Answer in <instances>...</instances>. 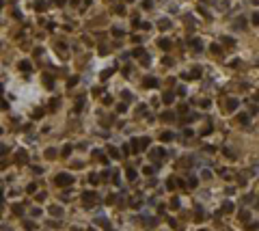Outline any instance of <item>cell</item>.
I'll list each match as a JSON object with an SVG mask.
<instances>
[{
    "label": "cell",
    "mask_w": 259,
    "mask_h": 231,
    "mask_svg": "<svg viewBox=\"0 0 259 231\" xmlns=\"http://www.w3.org/2000/svg\"><path fill=\"white\" fill-rule=\"evenodd\" d=\"M80 2H82V0H71V4H74V7H78Z\"/></svg>",
    "instance_id": "obj_44"
},
{
    "label": "cell",
    "mask_w": 259,
    "mask_h": 231,
    "mask_svg": "<svg viewBox=\"0 0 259 231\" xmlns=\"http://www.w3.org/2000/svg\"><path fill=\"white\" fill-rule=\"evenodd\" d=\"M110 74H112V71H110V69H106V71H102V80H106V78H108Z\"/></svg>",
    "instance_id": "obj_33"
},
{
    "label": "cell",
    "mask_w": 259,
    "mask_h": 231,
    "mask_svg": "<svg viewBox=\"0 0 259 231\" xmlns=\"http://www.w3.org/2000/svg\"><path fill=\"white\" fill-rule=\"evenodd\" d=\"M162 119H164V121H173V119H175V114H173V112H164V114H162Z\"/></svg>",
    "instance_id": "obj_20"
},
{
    "label": "cell",
    "mask_w": 259,
    "mask_h": 231,
    "mask_svg": "<svg viewBox=\"0 0 259 231\" xmlns=\"http://www.w3.org/2000/svg\"><path fill=\"white\" fill-rule=\"evenodd\" d=\"M153 171H156V169H153V166H145V175H151Z\"/></svg>",
    "instance_id": "obj_37"
},
{
    "label": "cell",
    "mask_w": 259,
    "mask_h": 231,
    "mask_svg": "<svg viewBox=\"0 0 259 231\" xmlns=\"http://www.w3.org/2000/svg\"><path fill=\"white\" fill-rule=\"evenodd\" d=\"M253 24L259 26V13H253Z\"/></svg>",
    "instance_id": "obj_31"
},
{
    "label": "cell",
    "mask_w": 259,
    "mask_h": 231,
    "mask_svg": "<svg viewBox=\"0 0 259 231\" xmlns=\"http://www.w3.org/2000/svg\"><path fill=\"white\" fill-rule=\"evenodd\" d=\"M58 106H60V100H58V97H54V100L50 102V108H52V110H56Z\"/></svg>",
    "instance_id": "obj_15"
},
{
    "label": "cell",
    "mask_w": 259,
    "mask_h": 231,
    "mask_svg": "<svg viewBox=\"0 0 259 231\" xmlns=\"http://www.w3.org/2000/svg\"><path fill=\"white\" fill-rule=\"evenodd\" d=\"M0 199H2V190H0Z\"/></svg>",
    "instance_id": "obj_47"
},
{
    "label": "cell",
    "mask_w": 259,
    "mask_h": 231,
    "mask_svg": "<svg viewBox=\"0 0 259 231\" xmlns=\"http://www.w3.org/2000/svg\"><path fill=\"white\" fill-rule=\"evenodd\" d=\"M125 110H128V106H125V104H119V106H117V112H125Z\"/></svg>",
    "instance_id": "obj_28"
},
{
    "label": "cell",
    "mask_w": 259,
    "mask_h": 231,
    "mask_svg": "<svg viewBox=\"0 0 259 231\" xmlns=\"http://www.w3.org/2000/svg\"><path fill=\"white\" fill-rule=\"evenodd\" d=\"M46 158H56V149H48L46 151Z\"/></svg>",
    "instance_id": "obj_26"
},
{
    "label": "cell",
    "mask_w": 259,
    "mask_h": 231,
    "mask_svg": "<svg viewBox=\"0 0 259 231\" xmlns=\"http://www.w3.org/2000/svg\"><path fill=\"white\" fill-rule=\"evenodd\" d=\"M248 108H251V114H255V112H257V106H255V104H248Z\"/></svg>",
    "instance_id": "obj_41"
},
{
    "label": "cell",
    "mask_w": 259,
    "mask_h": 231,
    "mask_svg": "<svg viewBox=\"0 0 259 231\" xmlns=\"http://www.w3.org/2000/svg\"><path fill=\"white\" fill-rule=\"evenodd\" d=\"M162 65H166V67H171V65H173V60H171V58H162Z\"/></svg>",
    "instance_id": "obj_34"
},
{
    "label": "cell",
    "mask_w": 259,
    "mask_h": 231,
    "mask_svg": "<svg viewBox=\"0 0 259 231\" xmlns=\"http://www.w3.org/2000/svg\"><path fill=\"white\" fill-rule=\"evenodd\" d=\"M171 207H173V210H177V207H179V201L173 199V201H171Z\"/></svg>",
    "instance_id": "obj_32"
},
{
    "label": "cell",
    "mask_w": 259,
    "mask_h": 231,
    "mask_svg": "<svg viewBox=\"0 0 259 231\" xmlns=\"http://www.w3.org/2000/svg\"><path fill=\"white\" fill-rule=\"evenodd\" d=\"M223 212H233V203H225V205H223Z\"/></svg>",
    "instance_id": "obj_21"
},
{
    "label": "cell",
    "mask_w": 259,
    "mask_h": 231,
    "mask_svg": "<svg viewBox=\"0 0 259 231\" xmlns=\"http://www.w3.org/2000/svg\"><path fill=\"white\" fill-rule=\"evenodd\" d=\"M9 151V147H4V145H0V156H4V153Z\"/></svg>",
    "instance_id": "obj_39"
},
{
    "label": "cell",
    "mask_w": 259,
    "mask_h": 231,
    "mask_svg": "<svg viewBox=\"0 0 259 231\" xmlns=\"http://www.w3.org/2000/svg\"><path fill=\"white\" fill-rule=\"evenodd\" d=\"M108 231H112V229H108Z\"/></svg>",
    "instance_id": "obj_49"
},
{
    "label": "cell",
    "mask_w": 259,
    "mask_h": 231,
    "mask_svg": "<svg viewBox=\"0 0 259 231\" xmlns=\"http://www.w3.org/2000/svg\"><path fill=\"white\" fill-rule=\"evenodd\" d=\"M212 52H214V54H218V56H223V50H220V46H216V43L212 46Z\"/></svg>",
    "instance_id": "obj_19"
},
{
    "label": "cell",
    "mask_w": 259,
    "mask_h": 231,
    "mask_svg": "<svg viewBox=\"0 0 259 231\" xmlns=\"http://www.w3.org/2000/svg\"><path fill=\"white\" fill-rule=\"evenodd\" d=\"M227 108H229L231 112H233L235 108H238V100H229V102H227Z\"/></svg>",
    "instance_id": "obj_12"
},
{
    "label": "cell",
    "mask_w": 259,
    "mask_h": 231,
    "mask_svg": "<svg viewBox=\"0 0 259 231\" xmlns=\"http://www.w3.org/2000/svg\"><path fill=\"white\" fill-rule=\"evenodd\" d=\"M162 102H164V104H171V102H173V95H171V93H166V95L162 97Z\"/></svg>",
    "instance_id": "obj_25"
},
{
    "label": "cell",
    "mask_w": 259,
    "mask_h": 231,
    "mask_svg": "<svg viewBox=\"0 0 259 231\" xmlns=\"http://www.w3.org/2000/svg\"><path fill=\"white\" fill-rule=\"evenodd\" d=\"M15 162H18V164H24V162H28V153H26L24 149H20L18 153H15Z\"/></svg>",
    "instance_id": "obj_4"
},
{
    "label": "cell",
    "mask_w": 259,
    "mask_h": 231,
    "mask_svg": "<svg viewBox=\"0 0 259 231\" xmlns=\"http://www.w3.org/2000/svg\"><path fill=\"white\" fill-rule=\"evenodd\" d=\"M50 214H52V216H60V214H63V210H60V207H56V205H52V207H50Z\"/></svg>",
    "instance_id": "obj_13"
},
{
    "label": "cell",
    "mask_w": 259,
    "mask_h": 231,
    "mask_svg": "<svg viewBox=\"0 0 259 231\" xmlns=\"http://www.w3.org/2000/svg\"><path fill=\"white\" fill-rule=\"evenodd\" d=\"M0 132H2V130H0Z\"/></svg>",
    "instance_id": "obj_50"
},
{
    "label": "cell",
    "mask_w": 259,
    "mask_h": 231,
    "mask_svg": "<svg viewBox=\"0 0 259 231\" xmlns=\"http://www.w3.org/2000/svg\"><path fill=\"white\" fill-rule=\"evenodd\" d=\"M171 138H173V134H171V132H164V134H162V140H171Z\"/></svg>",
    "instance_id": "obj_29"
},
{
    "label": "cell",
    "mask_w": 259,
    "mask_h": 231,
    "mask_svg": "<svg viewBox=\"0 0 259 231\" xmlns=\"http://www.w3.org/2000/svg\"><path fill=\"white\" fill-rule=\"evenodd\" d=\"M192 48H194V50H203V43L199 39H192Z\"/></svg>",
    "instance_id": "obj_17"
},
{
    "label": "cell",
    "mask_w": 259,
    "mask_h": 231,
    "mask_svg": "<svg viewBox=\"0 0 259 231\" xmlns=\"http://www.w3.org/2000/svg\"><path fill=\"white\" fill-rule=\"evenodd\" d=\"M13 212L15 214H22V205H13Z\"/></svg>",
    "instance_id": "obj_43"
},
{
    "label": "cell",
    "mask_w": 259,
    "mask_h": 231,
    "mask_svg": "<svg viewBox=\"0 0 259 231\" xmlns=\"http://www.w3.org/2000/svg\"><path fill=\"white\" fill-rule=\"evenodd\" d=\"M20 69H22V71H30L32 65L28 63V60H22V63H20Z\"/></svg>",
    "instance_id": "obj_10"
},
{
    "label": "cell",
    "mask_w": 259,
    "mask_h": 231,
    "mask_svg": "<svg viewBox=\"0 0 259 231\" xmlns=\"http://www.w3.org/2000/svg\"><path fill=\"white\" fill-rule=\"evenodd\" d=\"M82 203H84L86 207L93 205V203H97V194L95 192H84V194H82Z\"/></svg>",
    "instance_id": "obj_3"
},
{
    "label": "cell",
    "mask_w": 259,
    "mask_h": 231,
    "mask_svg": "<svg viewBox=\"0 0 259 231\" xmlns=\"http://www.w3.org/2000/svg\"><path fill=\"white\" fill-rule=\"evenodd\" d=\"M158 26H160V30H168V28H171V22H168V20H160Z\"/></svg>",
    "instance_id": "obj_8"
},
{
    "label": "cell",
    "mask_w": 259,
    "mask_h": 231,
    "mask_svg": "<svg viewBox=\"0 0 259 231\" xmlns=\"http://www.w3.org/2000/svg\"><path fill=\"white\" fill-rule=\"evenodd\" d=\"M76 82H78V76H74V78H69V82H67V86H74Z\"/></svg>",
    "instance_id": "obj_30"
},
{
    "label": "cell",
    "mask_w": 259,
    "mask_h": 231,
    "mask_svg": "<svg viewBox=\"0 0 259 231\" xmlns=\"http://www.w3.org/2000/svg\"><path fill=\"white\" fill-rule=\"evenodd\" d=\"M89 181H91V184H97V181H100V175H97V173H93L91 177H89Z\"/></svg>",
    "instance_id": "obj_24"
},
{
    "label": "cell",
    "mask_w": 259,
    "mask_h": 231,
    "mask_svg": "<svg viewBox=\"0 0 259 231\" xmlns=\"http://www.w3.org/2000/svg\"><path fill=\"white\" fill-rule=\"evenodd\" d=\"M151 145L149 138H132V151H142Z\"/></svg>",
    "instance_id": "obj_1"
},
{
    "label": "cell",
    "mask_w": 259,
    "mask_h": 231,
    "mask_svg": "<svg viewBox=\"0 0 259 231\" xmlns=\"http://www.w3.org/2000/svg\"><path fill=\"white\" fill-rule=\"evenodd\" d=\"M238 121H240V123H248V114H246V112H242V114H238Z\"/></svg>",
    "instance_id": "obj_14"
},
{
    "label": "cell",
    "mask_w": 259,
    "mask_h": 231,
    "mask_svg": "<svg viewBox=\"0 0 259 231\" xmlns=\"http://www.w3.org/2000/svg\"><path fill=\"white\" fill-rule=\"evenodd\" d=\"M125 175H128V179L132 181V179H136V171L134 169H128V171H125Z\"/></svg>",
    "instance_id": "obj_16"
},
{
    "label": "cell",
    "mask_w": 259,
    "mask_h": 231,
    "mask_svg": "<svg viewBox=\"0 0 259 231\" xmlns=\"http://www.w3.org/2000/svg\"><path fill=\"white\" fill-rule=\"evenodd\" d=\"M201 74H203V69L201 67H194L190 74H184V78H201Z\"/></svg>",
    "instance_id": "obj_5"
},
{
    "label": "cell",
    "mask_w": 259,
    "mask_h": 231,
    "mask_svg": "<svg viewBox=\"0 0 259 231\" xmlns=\"http://www.w3.org/2000/svg\"><path fill=\"white\" fill-rule=\"evenodd\" d=\"M43 84H46L48 89H52V86H54V80H52L50 74H43Z\"/></svg>",
    "instance_id": "obj_7"
},
{
    "label": "cell",
    "mask_w": 259,
    "mask_h": 231,
    "mask_svg": "<svg viewBox=\"0 0 259 231\" xmlns=\"http://www.w3.org/2000/svg\"><path fill=\"white\" fill-rule=\"evenodd\" d=\"M177 95H181V97L186 95V89H184V86H179V89H177Z\"/></svg>",
    "instance_id": "obj_40"
},
{
    "label": "cell",
    "mask_w": 259,
    "mask_h": 231,
    "mask_svg": "<svg viewBox=\"0 0 259 231\" xmlns=\"http://www.w3.org/2000/svg\"><path fill=\"white\" fill-rule=\"evenodd\" d=\"M145 86L153 89V86H158V80H156V78H145Z\"/></svg>",
    "instance_id": "obj_9"
},
{
    "label": "cell",
    "mask_w": 259,
    "mask_h": 231,
    "mask_svg": "<svg viewBox=\"0 0 259 231\" xmlns=\"http://www.w3.org/2000/svg\"><path fill=\"white\" fill-rule=\"evenodd\" d=\"M110 156H112V158H119V149H114V147H110Z\"/></svg>",
    "instance_id": "obj_27"
},
{
    "label": "cell",
    "mask_w": 259,
    "mask_h": 231,
    "mask_svg": "<svg viewBox=\"0 0 259 231\" xmlns=\"http://www.w3.org/2000/svg\"><path fill=\"white\" fill-rule=\"evenodd\" d=\"M35 199H37V201H43V199H46V192H39V194H37Z\"/></svg>",
    "instance_id": "obj_38"
},
{
    "label": "cell",
    "mask_w": 259,
    "mask_h": 231,
    "mask_svg": "<svg viewBox=\"0 0 259 231\" xmlns=\"http://www.w3.org/2000/svg\"><path fill=\"white\" fill-rule=\"evenodd\" d=\"M132 56H145V50H142V48H136V50L132 52Z\"/></svg>",
    "instance_id": "obj_18"
},
{
    "label": "cell",
    "mask_w": 259,
    "mask_h": 231,
    "mask_svg": "<svg viewBox=\"0 0 259 231\" xmlns=\"http://www.w3.org/2000/svg\"><path fill=\"white\" fill-rule=\"evenodd\" d=\"M225 43V46H233V39H231V37H223V39H220Z\"/></svg>",
    "instance_id": "obj_22"
},
{
    "label": "cell",
    "mask_w": 259,
    "mask_h": 231,
    "mask_svg": "<svg viewBox=\"0 0 259 231\" xmlns=\"http://www.w3.org/2000/svg\"><path fill=\"white\" fill-rule=\"evenodd\" d=\"M188 186H190V188H194V186H197V179H194V177H190V181H188Z\"/></svg>",
    "instance_id": "obj_42"
},
{
    "label": "cell",
    "mask_w": 259,
    "mask_h": 231,
    "mask_svg": "<svg viewBox=\"0 0 259 231\" xmlns=\"http://www.w3.org/2000/svg\"><path fill=\"white\" fill-rule=\"evenodd\" d=\"M145 225H147V227H153V225H156V220H153V218H147Z\"/></svg>",
    "instance_id": "obj_35"
},
{
    "label": "cell",
    "mask_w": 259,
    "mask_h": 231,
    "mask_svg": "<svg viewBox=\"0 0 259 231\" xmlns=\"http://www.w3.org/2000/svg\"><path fill=\"white\" fill-rule=\"evenodd\" d=\"M65 2H67V0H56V4H58V7H63Z\"/></svg>",
    "instance_id": "obj_45"
},
{
    "label": "cell",
    "mask_w": 259,
    "mask_h": 231,
    "mask_svg": "<svg viewBox=\"0 0 259 231\" xmlns=\"http://www.w3.org/2000/svg\"><path fill=\"white\" fill-rule=\"evenodd\" d=\"M35 9H37V11H46V9H48V0H39Z\"/></svg>",
    "instance_id": "obj_11"
},
{
    "label": "cell",
    "mask_w": 259,
    "mask_h": 231,
    "mask_svg": "<svg viewBox=\"0 0 259 231\" xmlns=\"http://www.w3.org/2000/svg\"><path fill=\"white\" fill-rule=\"evenodd\" d=\"M255 100H259V93H257V95H255Z\"/></svg>",
    "instance_id": "obj_46"
},
{
    "label": "cell",
    "mask_w": 259,
    "mask_h": 231,
    "mask_svg": "<svg viewBox=\"0 0 259 231\" xmlns=\"http://www.w3.org/2000/svg\"><path fill=\"white\" fill-rule=\"evenodd\" d=\"M69 153H71V147L67 145V147H65V149H63V156H65V158H67V156H69Z\"/></svg>",
    "instance_id": "obj_36"
},
{
    "label": "cell",
    "mask_w": 259,
    "mask_h": 231,
    "mask_svg": "<svg viewBox=\"0 0 259 231\" xmlns=\"http://www.w3.org/2000/svg\"><path fill=\"white\" fill-rule=\"evenodd\" d=\"M175 186H177V181H173V179L166 181V188H168V190H175Z\"/></svg>",
    "instance_id": "obj_23"
},
{
    "label": "cell",
    "mask_w": 259,
    "mask_h": 231,
    "mask_svg": "<svg viewBox=\"0 0 259 231\" xmlns=\"http://www.w3.org/2000/svg\"><path fill=\"white\" fill-rule=\"evenodd\" d=\"M0 7H2V0H0Z\"/></svg>",
    "instance_id": "obj_48"
},
{
    "label": "cell",
    "mask_w": 259,
    "mask_h": 231,
    "mask_svg": "<svg viewBox=\"0 0 259 231\" xmlns=\"http://www.w3.org/2000/svg\"><path fill=\"white\" fill-rule=\"evenodd\" d=\"M54 181H56V186H60V188H67V186H71V184H74L71 175H67V173H58Z\"/></svg>",
    "instance_id": "obj_2"
},
{
    "label": "cell",
    "mask_w": 259,
    "mask_h": 231,
    "mask_svg": "<svg viewBox=\"0 0 259 231\" xmlns=\"http://www.w3.org/2000/svg\"><path fill=\"white\" fill-rule=\"evenodd\" d=\"M158 46L162 48V50H171V46H173V43H171V39H166V37H162V39H158Z\"/></svg>",
    "instance_id": "obj_6"
}]
</instances>
